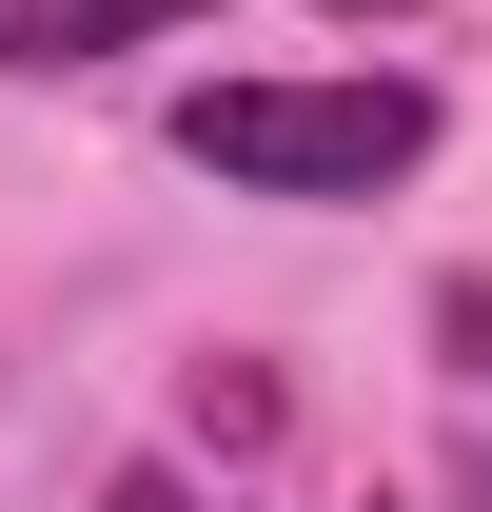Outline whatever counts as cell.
Wrapping results in <instances>:
<instances>
[{
  "label": "cell",
  "mask_w": 492,
  "mask_h": 512,
  "mask_svg": "<svg viewBox=\"0 0 492 512\" xmlns=\"http://www.w3.org/2000/svg\"><path fill=\"white\" fill-rule=\"evenodd\" d=\"M433 335H453V375L492 394V276H453V296H433Z\"/></svg>",
  "instance_id": "3"
},
{
  "label": "cell",
  "mask_w": 492,
  "mask_h": 512,
  "mask_svg": "<svg viewBox=\"0 0 492 512\" xmlns=\"http://www.w3.org/2000/svg\"><path fill=\"white\" fill-rule=\"evenodd\" d=\"M335 20H394V0H335Z\"/></svg>",
  "instance_id": "5"
},
{
  "label": "cell",
  "mask_w": 492,
  "mask_h": 512,
  "mask_svg": "<svg viewBox=\"0 0 492 512\" xmlns=\"http://www.w3.org/2000/svg\"><path fill=\"white\" fill-rule=\"evenodd\" d=\"M99 512H217V493H197V473H119Z\"/></svg>",
  "instance_id": "4"
},
{
  "label": "cell",
  "mask_w": 492,
  "mask_h": 512,
  "mask_svg": "<svg viewBox=\"0 0 492 512\" xmlns=\"http://www.w3.org/2000/svg\"><path fill=\"white\" fill-rule=\"evenodd\" d=\"M197 0H0V79H79L119 60V40H178Z\"/></svg>",
  "instance_id": "2"
},
{
  "label": "cell",
  "mask_w": 492,
  "mask_h": 512,
  "mask_svg": "<svg viewBox=\"0 0 492 512\" xmlns=\"http://www.w3.org/2000/svg\"><path fill=\"white\" fill-rule=\"evenodd\" d=\"M178 158L237 197H374L433 158V79H197Z\"/></svg>",
  "instance_id": "1"
}]
</instances>
